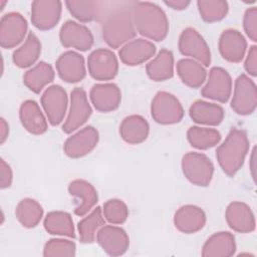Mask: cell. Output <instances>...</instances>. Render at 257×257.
Instances as JSON below:
<instances>
[{"mask_svg": "<svg viewBox=\"0 0 257 257\" xmlns=\"http://www.w3.org/2000/svg\"><path fill=\"white\" fill-rule=\"evenodd\" d=\"M134 3L135 1H116L110 3V7L103 10L101 16L102 38L113 49L124 45L137 34L133 19Z\"/></svg>", "mask_w": 257, "mask_h": 257, "instance_id": "6da1fadb", "label": "cell"}, {"mask_svg": "<svg viewBox=\"0 0 257 257\" xmlns=\"http://www.w3.org/2000/svg\"><path fill=\"white\" fill-rule=\"evenodd\" d=\"M133 19L136 30L146 38L164 40L169 32V21L164 10L153 2L135 1Z\"/></svg>", "mask_w": 257, "mask_h": 257, "instance_id": "7a4b0ae2", "label": "cell"}, {"mask_svg": "<svg viewBox=\"0 0 257 257\" xmlns=\"http://www.w3.org/2000/svg\"><path fill=\"white\" fill-rule=\"evenodd\" d=\"M248 150L249 140L246 132L232 128L216 151V158L223 172L233 177L243 166Z\"/></svg>", "mask_w": 257, "mask_h": 257, "instance_id": "3957f363", "label": "cell"}, {"mask_svg": "<svg viewBox=\"0 0 257 257\" xmlns=\"http://www.w3.org/2000/svg\"><path fill=\"white\" fill-rule=\"evenodd\" d=\"M182 170L184 176L192 184L206 187L212 180L214 166L206 155L189 152L182 159Z\"/></svg>", "mask_w": 257, "mask_h": 257, "instance_id": "277c9868", "label": "cell"}, {"mask_svg": "<svg viewBox=\"0 0 257 257\" xmlns=\"http://www.w3.org/2000/svg\"><path fill=\"white\" fill-rule=\"evenodd\" d=\"M151 114L161 124H173L181 121L184 109L179 99L167 91H159L152 100Z\"/></svg>", "mask_w": 257, "mask_h": 257, "instance_id": "5b68a950", "label": "cell"}, {"mask_svg": "<svg viewBox=\"0 0 257 257\" xmlns=\"http://www.w3.org/2000/svg\"><path fill=\"white\" fill-rule=\"evenodd\" d=\"M257 105V88L255 82L246 74H241L235 80L232 109L240 115H248L254 112Z\"/></svg>", "mask_w": 257, "mask_h": 257, "instance_id": "8992f818", "label": "cell"}, {"mask_svg": "<svg viewBox=\"0 0 257 257\" xmlns=\"http://www.w3.org/2000/svg\"><path fill=\"white\" fill-rule=\"evenodd\" d=\"M91 107L86 92L81 87H75L70 94V107L67 117L62 125L65 134H71L79 128L91 115Z\"/></svg>", "mask_w": 257, "mask_h": 257, "instance_id": "52a82bcc", "label": "cell"}, {"mask_svg": "<svg viewBox=\"0 0 257 257\" xmlns=\"http://www.w3.org/2000/svg\"><path fill=\"white\" fill-rule=\"evenodd\" d=\"M88 72L96 80H110L118 71V61L115 54L105 48L93 50L87 59Z\"/></svg>", "mask_w": 257, "mask_h": 257, "instance_id": "ba28073f", "label": "cell"}, {"mask_svg": "<svg viewBox=\"0 0 257 257\" xmlns=\"http://www.w3.org/2000/svg\"><path fill=\"white\" fill-rule=\"evenodd\" d=\"M179 50L183 55L190 56L204 66L211 63V52L203 36L194 28H186L179 38Z\"/></svg>", "mask_w": 257, "mask_h": 257, "instance_id": "9c48e42d", "label": "cell"}, {"mask_svg": "<svg viewBox=\"0 0 257 257\" xmlns=\"http://www.w3.org/2000/svg\"><path fill=\"white\" fill-rule=\"evenodd\" d=\"M27 33V21L18 12L2 16L0 21V44L3 48H13L22 42Z\"/></svg>", "mask_w": 257, "mask_h": 257, "instance_id": "30bf717a", "label": "cell"}, {"mask_svg": "<svg viewBox=\"0 0 257 257\" xmlns=\"http://www.w3.org/2000/svg\"><path fill=\"white\" fill-rule=\"evenodd\" d=\"M41 104L47 119L52 125L59 124L66 113L68 97L64 88L54 84L45 89L41 96Z\"/></svg>", "mask_w": 257, "mask_h": 257, "instance_id": "8fae6325", "label": "cell"}, {"mask_svg": "<svg viewBox=\"0 0 257 257\" xmlns=\"http://www.w3.org/2000/svg\"><path fill=\"white\" fill-rule=\"evenodd\" d=\"M62 3L58 0H35L31 4V22L39 30L52 29L61 16Z\"/></svg>", "mask_w": 257, "mask_h": 257, "instance_id": "7c38bea8", "label": "cell"}, {"mask_svg": "<svg viewBox=\"0 0 257 257\" xmlns=\"http://www.w3.org/2000/svg\"><path fill=\"white\" fill-rule=\"evenodd\" d=\"M232 92V79L229 73L222 67H213L209 72L207 83L201 90V94L209 99L219 102H227Z\"/></svg>", "mask_w": 257, "mask_h": 257, "instance_id": "4fadbf2b", "label": "cell"}, {"mask_svg": "<svg viewBox=\"0 0 257 257\" xmlns=\"http://www.w3.org/2000/svg\"><path fill=\"white\" fill-rule=\"evenodd\" d=\"M98 140L97 130L88 125L69 137L64 143L63 151L69 158L78 159L89 154L96 147Z\"/></svg>", "mask_w": 257, "mask_h": 257, "instance_id": "5bb4252c", "label": "cell"}, {"mask_svg": "<svg viewBox=\"0 0 257 257\" xmlns=\"http://www.w3.org/2000/svg\"><path fill=\"white\" fill-rule=\"evenodd\" d=\"M96 241L102 250L110 256L124 254L130 246L126 232L122 228L113 225H103L96 234Z\"/></svg>", "mask_w": 257, "mask_h": 257, "instance_id": "9a60e30c", "label": "cell"}, {"mask_svg": "<svg viewBox=\"0 0 257 257\" xmlns=\"http://www.w3.org/2000/svg\"><path fill=\"white\" fill-rule=\"evenodd\" d=\"M59 39L61 44L67 48H75L86 51L93 44V36L90 30L75 21L68 20L60 28Z\"/></svg>", "mask_w": 257, "mask_h": 257, "instance_id": "2e32d148", "label": "cell"}, {"mask_svg": "<svg viewBox=\"0 0 257 257\" xmlns=\"http://www.w3.org/2000/svg\"><path fill=\"white\" fill-rule=\"evenodd\" d=\"M55 65L59 77L66 82L75 83L85 77L84 58L75 51L70 50L62 53Z\"/></svg>", "mask_w": 257, "mask_h": 257, "instance_id": "e0dca14e", "label": "cell"}, {"mask_svg": "<svg viewBox=\"0 0 257 257\" xmlns=\"http://www.w3.org/2000/svg\"><path fill=\"white\" fill-rule=\"evenodd\" d=\"M89 97L95 109L101 112H109L119 106L121 93L114 83H97L91 87Z\"/></svg>", "mask_w": 257, "mask_h": 257, "instance_id": "ac0fdd59", "label": "cell"}, {"mask_svg": "<svg viewBox=\"0 0 257 257\" xmlns=\"http://www.w3.org/2000/svg\"><path fill=\"white\" fill-rule=\"evenodd\" d=\"M156 53V46L153 42L144 39L136 38L124 45L118 51L119 58L122 63L135 66L140 65L150 59Z\"/></svg>", "mask_w": 257, "mask_h": 257, "instance_id": "d6986e66", "label": "cell"}, {"mask_svg": "<svg viewBox=\"0 0 257 257\" xmlns=\"http://www.w3.org/2000/svg\"><path fill=\"white\" fill-rule=\"evenodd\" d=\"M226 221L231 229L239 233H250L255 230V218L250 207L239 201L229 204L225 213Z\"/></svg>", "mask_w": 257, "mask_h": 257, "instance_id": "ffe728a7", "label": "cell"}, {"mask_svg": "<svg viewBox=\"0 0 257 257\" xmlns=\"http://www.w3.org/2000/svg\"><path fill=\"white\" fill-rule=\"evenodd\" d=\"M247 42L244 36L235 29L224 30L219 39V51L229 62H240L246 52Z\"/></svg>", "mask_w": 257, "mask_h": 257, "instance_id": "44dd1931", "label": "cell"}, {"mask_svg": "<svg viewBox=\"0 0 257 257\" xmlns=\"http://www.w3.org/2000/svg\"><path fill=\"white\" fill-rule=\"evenodd\" d=\"M68 192L77 201L74 214L80 217L91 211L98 200L95 188L85 180L77 179L72 181L68 186Z\"/></svg>", "mask_w": 257, "mask_h": 257, "instance_id": "7402d4cb", "label": "cell"}, {"mask_svg": "<svg viewBox=\"0 0 257 257\" xmlns=\"http://www.w3.org/2000/svg\"><path fill=\"white\" fill-rule=\"evenodd\" d=\"M174 224L180 232L186 234L196 233L205 226L206 215L198 206L185 205L180 207L175 213Z\"/></svg>", "mask_w": 257, "mask_h": 257, "instance_id": "603a6c76", "label": "cell"}, {"mask_svg": "<svg viewBox=\"0 0 257 257\" xmlns=\"http://www.w3.org/2000/svg\"><path fill=\"white\" fill-rule=\"evenodd\" d=\"M19 117L24 128L33 135H42L47 131L46 118L38 103L34 100H25L19 109Z\"/></svg>", "mask_w": 257, "mask_h": 257, "instance_id": "cb8c5ba5", "label": "cell"}, {"mask_svg": "<svg viewBox=\"0 0 257 257\" xmlns=\"http://www.w3.org/2000/svg\"><path fill=\"white\" fill-rule=\"evenodd\" d=\"M236 251L235 238L230 232H218L210 236L202 248L203 257H230Z\"/></svg>", "mask_w": 257, "mask_h": 257, "instance_id": "d4e9b609", "label": "cell"}, {"mask_svg": "<svg viewBox=\"0 0 257 257\" xmlns=\"http://www.w3.org/2000/svg\"><path fill=\"white\" fill-rule=\"evenodd\" d=\"M190 117L197 123L218 125L224 118V109L221 105L205 100L194 101L189 108Z\"/></svg>", "mask_w": 257, "mask_h": 257, "instance_id": "484cf974", "label": "cell"}, {"mask_svg": "<svg viewBox=\"0 0 257 257\" xmlns=\"http://www.w3.org/2000/svg\"><path fill=\"white\" fill-rule=\"evenodd\" d=\"M150 125L146 118L138 114H132L123 118L119 125L121 139L131 145H138L147 140Z\"/></svg>", "mask_w": 257, "mask_h": 257, "instance_id": "4316f807", "label": "cell"}, {"mask_svg": "<svg viewBox=\"0 0 257 257\" xmlns=\"http://www.w3.org/2000/svg\"><path fill=\"white\" fill-rule=\"evenodd\" d=\"M148 76L154 81H164L174 75V56L168 49H162L146 66Z\"/></svg>", "mask_w": 257, "mask_h": 257, "instance_id": "83f0119b", "label": "cell"}, {"mask_svg": "<svg viewBox=\"0 0 257 257\" xmlns=\"http://www.w3.org/2000/svg\"><path fill=\"white\" fill-rule=\"evenodd\" d=\"M41 53V43L38 37L29 32L24 43L13 52V62L20 68H27L34 64Z\"/></svg>", "mask_w": 257, "mask_h": 257, "instance_id": "f1b7e54d", "label": "cell"}, {"mask_svg": "<svg viewBox=\"0 0 257 257\" xmlns=\"http://www.w3.org/2000/svg\"><path fill=\"white\" fill-rule=\"evenodd\" d=\"M177 73L183 83L191 88L200 87L206 80V69L194 59L183 58L177 63Z\"/></svg>", "mask_w": 257, "mask_h": 257, "instance_id": "f546056e", "label": "cell"}, {"mask_svg": "<svg viewBox=\"0 0 257 257\" xmlns=\"http://www.w3.org/2000/svg\"><path fill=\"white\" fill-rule=\"evenodd\" d=\"M65 5L70 14L81 22H89L101 18L105 2L103 1H75L67 0Z\"/></svg>", "mask_w": 257, "mask_h": 257, "instance_id": "4dcf8cb0", "label": "cell"}, {"mask_svg": "<svg viewBox=\"0 0 257 257\" xmlns=\"http://www.w3.org/2000/svg\"><path fill=\"white\" fill-rule=\"evenodd\" d=\"M54 76L55 74L52 66L44 61H40L25 72L23 82L31 91L39 93L44 86L53 81Z\"/></svg>", "mask_w": 257, "mask_h": 257, "instance_id": "1f68e13d", "label": "cell"}, {"mask_svg": "<svg viewBox=\"0 0 257 257\" xmlns=\"http://www.w3.org/2000/svg\"><path fill=\"white\" fill-rule=\"evenodd\" d=\"M45 230L52 235L66 236L74 238V226L73 221L67 212L52 211L49 212L43 222Z\"/></svg>", "mask_w": 257, "mask_h": 257, "instance_id": "d6a6232c", "label": "cell"}, {"mask_svg": "<svg viewBox=\"0 0 257 257\" xmlns=\"http://www.w3.org/2000/svg\"><path fill=\"white\" fill-rule=\"evenodd\" d=\"M105 225V219L102 215L101 208H94L86 217L80 220L77 224L79 240L82 243H92L96 239L98 230Z\"/></svg>", "mask_w": 257, "mask_h": 257, "instance_id": "836d02e7", "label": "cell"}, {"mask_svg": "<svg viewBox=\"0 0 257 257\" xmlns=\"http://www.w3.org/2000/svg\"><path fill=\"white\" fill-rule=\"evenodd\" d=\"M15 215L23 227L34 228L42 219L43 209L36 200L26 198L18 203Z\"/></svg>", "mask_w": 257, "mask_h": 257, "instance_id": "e575fe53", "label": "cell"}, {"mask_svg": "<svg viewBox=\"0 0 257 257\" xmlns=\"http://www.w3.org/2000/svg\"><path fill=\"white\" fill-rule=\"evenodd\" d=\"M187 139L193 148L207 150L219 144L221 135L215 128L191 126L187 132Z\"/></svg>", "mask_w": 257, "mask_h": 257, "instance_id": "d590c367", "label": "cell"}, {"mask_svg": "<svg viewBox=\"0 0 257 257\" xmlns=\"http://www.w3.org/2000/svg\"><path fill=\"white\" fill-rule=\"evenodd\" d=\"M199 13L206 22L220 21L228 13V3L223 0H199L197 2Z\"/></svg>", "mask_w": 257, "mask_h": 257, "instance_id": "8d00e7d4", "label": "cell"}, {"mask_svg": "<svg viewBox=\"0 0 257 257\" xmlns=\"http://www.w3.org/2000/svg\"><path fill=\"white\" fill-rule=\"evenodd\" d=\"M104 219L112 225L125 222L128 217V209L125 203L119 199H110L103 204Z\"/></svg>", "mask_w": 257, "mask_h": 257, "instance_id": "74e56055", "label": "cell"}, {"mask_svg": "<svg viewBox=\"0 0 257 257\" xmlns=\"http://www.w3.org/2000/svg\"><path fill=\"white\" fill-rule=\"evenodd\" d=\"M75 243L66 239H50L43 249L45 257H72L75 255Z\"/></svg>", "mask_w": 257, "mask_h": 257, "instance_id": "f35d334b", "label": "cell"}, {"mask_svg": "<svg viewBox=\"0 0 257 257\" xmlns=\"http://www.w3.org/2000/svg\"><path fill=\"white\" fill-rule=\"evenodd\" d=\"M243 27L247 36L252 41H257V8L251 7L245 11Z\"/></svg>", "mask_w": 257, "mask_h": 257, "instance_id": "ab89813d", "label": "cell"}, {"mask_svg": "<svg viewBox=\"0 0 257 257\" xmlns=\"http://www.w3.org/2000/svg\"><path fill=\"white\" fill-rule=\"evenodd\" d=\"M245 70L252 76L257 75V46L252 45L249 48L245 63Z\"/></svg>", "mask_w": 257, "mask_h": 257, "instance_id": "60d3db41", "label": "cell"}, {"mask_svg": "<svg viewBox=\"0 0 257 257\" xmlns=\"http://www.w3.org/2000/svg\"><path fill=\"white\" fill-rule=\"evenodd\" d=\"M0 187L1 189H6L11 186L12 179H13V173L10 168V166L3 160H0Z\"/></svg>", "mask_w": 257, "mask_h": 257, "instance_id": "b9f144b4", "label": "cell"}, {"mask_svg": "<svg viewBox=\"0 0 257 257\" xmlns=\"http://www.w3.org/2000/svg\"><path fill=\"white\" fill-rule=\"evenodd\" d=\"M164 3L174 10H184L190 5L189 0H166Z\"/></svg>", "mask_w": 257, "mask_h": 257, "instance_id": "7bdbcfd3", "label": "cell"}, {"mask_svg": "<svg viewBox=\"0 0 257 257\" xmlns=\"http://www.w3.org/2000/svg\"><path fill=\"white\" fill-rule=\"evenodd\" d=\"M9 135V125L6 120L1 117L0 118V144H4Z\"/></svg>", "mask_w": 257, "mask_h": 257, "instance_id": "ee69618b", "label": "cell"}, {"mask_svg": "<svg viewBox=\"0 0 257 257\" xmlns=\"http://www.w3.org/2000/svg\"><path fill=\"white\" fill-rule=\"evenodd\" d=\"M250 160H251V164H252V166H251L252 177H253V179H255V166H254V164H255V148L252 151V155H251V159Z\"/></svg>", "mask_w": 257, "mask_h": 257, "instance_id": "f6af8a7d", "label": "cell"}, {"mask_svg": "<svg viewBox=\"0 0 257 257\" xmlns=\"http://www.w3.org/2000/svg\"><path fill=\"white\" fill-rule=\"evenodd\" d=\"M7 3V1H3V0H0V10H3L5 4Z\"/></svg>", "mask_w": 257, "mask_h": 257, "instance_id": "bcb514c9", "label": "cell"}]
</instances>
